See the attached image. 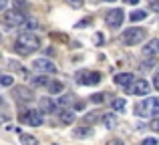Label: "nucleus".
<instances>
[{
	"mask_svg": "<svg viewBox=\"0 0 159 145\" xmlns=\"http://www.w3.org/2000/svg\"><path fill=\"white\" fill-rule=\"evenodd\" d=\"M57 103H58V107H69L70 103H73V95H70V93H65L62 97H58Z\"/></svg>",
	"mask_w": 159,
	"mask_h": 145,
	"instance_id": "22",
	"label": "nucleus"
},
{
	"mask_svg": "<svg viewBox=\"0 0 159 145\" xmlns=\"http://www.w3.org/2000/svg\"><path fill=\"white\" fill-rule=\"evenodd\" d=\"M20 26H22V30L24 32H26V30H34V28H36V20H32V18H24V22L22 24H20Z\"/></svg>",
	"mask_w": 159,
	"mask_h": 145,
	"instance_id": "23",
	"label": "nucleus"
},
{
	"mask_svg": "<svg viewBox=\"0 0 159 145\" xmlns=\"http://www.w3.org/2000/svg\"><path fill=\"white\" fill-rule=\"evenodd\" d=\"M125 2H129V4H137L139 0H125Z\"/></svg>",
	"mask_w": 159,
	"mask_h": 145,
	"instance_id": "35",
	"label": "nucleus"
},
{
	"mask_svg": "<svg viewBox=\"0 0 159 145\" xmlns=\"http://www.w3.org/2000/svg\"><path fill=\"white\" fill-rule=\"evenodd\" d=\"M75 109H77V111H83V109H85V103H83V101H79L77 105H75Z\"/></svg>",
	"mask_w": 159,
	"mask_h": 145,
	"instance_id": "33",
	"label": "nucleus"
},
{
	"mask_svg": "<svg viewBox=\"0 0 159 145\" xmlns=\"http://www.w3.org/2000/svg\"><path fill=\"white\" fill-rule=\"evenodd\" d=\"M47 89H48L51 95H61L62 91H65V83H62V81H48Z\"/></svg>",
	"mask_w": 159,
	"mask_h": 145,
	"instance_id": "14",
	"label": "nucleus"
},
{
	"mask_svg": "<svg viewBox=\"0 0 159 145\" xmlns=\"http://www.w3.org/2000/svg\"><path fill=\"white\" fill-rule=\"evenodd\" d=\"M14 97L22 103H30L34 99V93H32L28 87H14Z\"/></svg>",
	"mask_w": 159,
	"mask_h": 145,
	"instance_id": "10",
	"label": "nucleus"
},
{
	"mask_svg": "<svg viewBox=\"0 0 159 145\" xmlns=\"http://www.w3.org/2000/svg\"><path fill=\"white\" fill-rule=\"evenodd\" d=\"M20 143H22V145H39V139H36L34 135L20 133Z\"/></svg>",
	"mask_w": 159,
	"mask_h": 145,
	"instance_id": "19",
	"label": "nucleus"
},
{
	"mask_svg": "<svg viewBox=\"0 0 159 145\" xmlns=\"http://www.w3.org/2000/svg\"><path fill=\"white\" fill-rule=\"evenodd\" d=\"M133 79H135V77H133V73H119V75H115V83L119 87H127Z\"/></svg>",
	"mask_w": 159,
	"mask_h": 145,
	"instance_id": "13",
	"label": "nucleus"
},
{
	"mask_svg": "<svg viewBox=\"0 0 159 145\" xmlns=\"http://www.w3.org/2000/svg\"><path fill=\"white\" fill-rule=\"evenodd\" d=\"M48 81H51V79H48L47 75H39V77L32 79V85H36V87H47Z\"/></svg>",
	"mask_w": 159,
	"mask_h": 145,
	"instance_id": "21",
	"label": "nucleus"
},
{
	"mask_svg": "<svg viewBox=\"0 0 159 145\" xmlns=\"http://www.w3.org/2000/svg\"><path fill=\"white\" fill-rule=\"evenodd\" d=\"M101 121H103V125L107 127V129H115L117 127V117H115V113H105L101 117Z\"/></svg>",
	"mask_w": 159,
	"mask_h": 145,
	"instance_id": "16",
	"label": "nucleus"
},
{
	"mask_svg": "<svg viewBox=\"0 0 159 145\" xmlns=\"http://www.w3.org/2000/svg\"><path fill=\"white\" fill-rule=\"evenodd\" d=\"M123 20H125V12L121 10V8H113V10L107 14L105 22H107L109 28H119L121 24H123Z\"/></svg>",
	"mask_w": 159,
	"mask_h": 145,
	"instance_id": "8",
	"label": "nucleus"
},
{
	"mask_svg": "<svg viewBox=\"0 0 159 145\" xmlns=\"http://www.w3.org/2000/svg\"><path fill=\"white\" fill-rule=\"evenodd\" d=\"M54 107H57V105H54V101H52V99H48V97H43V99H40V113H54Z\"/></svg>",
	"mask_w": 159,
	"mask_h": 145,
	"instance_id": "12",
	"label": "nucleus"
},
{
	"mask_svg": "<svg viewBox=\"0 0 159 145\" xmlns=\"http://www.w3.org/2000/svg\"><path fill=\"white\" fill-rule=\"evenodd\" d=\"M91 101H93V103H97V105H101V103L105 101V95H103V93H95L93 97H91Z\"/></svg>",
	"mask_w": 159,
	"mask_h": 145,
	"instance_id": "26",
	"label": "nucleus"
},
{
	"mask_svg": "<svg viewBox=\"0 0 159 145\" xmlns=\"http://www.w3.org/2000/svg\"><path fill=\"white\" fill-rule=\"evenodd\" d=\"M20 121L28 123V125H32V127H40V125H43V113L36 111V109L22 111V113H20Z\"/></svg>",
	"mask_w": 159,
	"mask_h": 145,
	"instance_id": "6",
	"label": "nucleus"
},
{
	"mask_svg": "<svg viewBox=\"0 0 159 145\" xmlns=\"http://www.w3.org/2000/svg\"><path fill=\"white\" fill-rule=\"evenodd\" d=\"M32 69L34 71H39V73H43V75H47V73H57V65L52 63V61H48V59H36L34 63H32Z\"/></svg>",
	"mask_w": 159,
	"mask_h": 145,
	"instance_id": "9",
	"label": "nucleus"
},
{
	"mask_svg": "<svg viewBox=\"0 0 159 145\" xmlns=\"http://www.w3.org/2000/svg\"><path fill=\"white\" fill-rule=\"evenodd\" d=\"M125 91H127L129 95H147L149 91H151V85H149L145 79H139V81L133 79V81L125 87Z\"/></svg>",
	"mask_w": 159,
	"mask_h": 145,
	"instance_id": "5",
	"label": "nucleus"
},
{
	"mask_svg": "<svg viewBox=\"0 0 159 145\" xmlns=\"http://www.w3.org/2000/svg\"><path fill=\"white\" fill-rule=\"evenodd\" d=\"M4 6H6V0H0V10H2Z\"/></svg>",
	"mask_w": 159,
	"mask_h": 145,
	"instance_id": "34",
	"label": "nucleus"
},
{
	"mask_svg": "<svg viewBox=\"0 0 159 145\" xmlns=\"http://www.w3.org/2000/svg\"><path fill=\"white\" fill-rule=\"evenodd\" d=\"M111 107H113V111H117V113H123L125 107H127V101H125L123 97H117V99L111 101Z\"/></svg>",
	"mask_w": 159,
	"mask_h": 145,
	"instance_id": "18",
	"label": "nucleus"
},
{
	"mask_svg": "<svg viewBox=\"0 0 159 145\" xmlns=\"http://www.w3.org/2000/svg\"><path fill=\"white\" fill-rule=\"evenodd\" d=\"M75 137H77V139H87V137H93V127H87V125L77 127V129H75Z\"/></svg>",
	"mask_w": 159,
	"mask_h": 145,
	"instance_id": "15",
	"label": "nucleus"
},
{
	"mask_svg": "<svg viewBox=\"0 0 159 145\" xmlns=\"http://www.w3.org/2000/svg\"><path fill=\"white\" fill-rule=\"evenodd\" d=\"M99 119H101V115H99V113H89V115H85V121H87V123H97Z\"/></svg>",
	"mask_w": 159,
	"mask_h": 145,
	"instance_id": "25",
	"label": "nucleus"
},
{
	"mask_svg": "<svg viewBox=\"0 0 159 145\" xmlns=\"http://www.w3.org/2000/svg\"><path fill=\"white\" fill-rule=\"evenodd\" d=\"M107 2H113V0H107Z\"/></svg>",
	"mask_w": 159,
	"mask_h": 145,
	"instance_id": "37",
	"label": "nucleus"
},
{
	"mask_svg": "<svg viewBox=\"0 0 159 145\" xmlns=\"http://www.w3.org/2000/svg\"><path fill=\"white\" fill-rule=\"evenodd\" d=\"M137 115L139 117H157L159 115V99L147 97L143 103H139L137 105Z\"/></svg>",
	"mask_w": 159,
	"mask_h": 145,
	"instance_id": "2",
	"label": "nucleus"
},
{
	"mask_svg": "<svg viewBox=\"0 0 159 145\" xmlns=\"http://www.w3.org/2000/svg\"><path fill=\"white\" fill-rule=\"evenodd\" d=\"M77 81L81 83V85H99V83H101V73H97V71H79Z\"/></svg>",
	"mask_w": 159,
	"mask_h": 145,
	"instance_id": "7",
	"label": "nucleus"
},
{
	"mask_svg": "<svg viewBox=\"0 0 159 145\" xmlns=\"http://www.w3.org/2000/svg\"><path fill=\"white\" fill-rule=\"evenodd\" d=\"M141 145H159V141L155 137H147V139H143V141H141Z\"/></svg>",
	"mask_w": 159,
	"mask_h": 145,
	"instance_id": "28",
	"label": "nucleus"
},
{
	"mask_svg": "<svg viewBox=\"0 0 159 145\" xmlns=\"http://www.w3.org/2000/svg\"><path fill=\"white\" fill-rule=\"evenodd\" d=\"M0 103H2V99H0Z\"/></svg>",
	"mask_w": 159,
	"mask_h": 145,
	"instance_id": "38",
	"label": "nucleus"
},
{
	"mask_svg": "<svg viewBox=\"0 0 159 145\" xmlns=\"http://www.w3.org/2000/svg\"><path fill=\"white\" fill-rule=\"evenodd\" d=\"M151 10L159 14V0H151Z\"/></svg>",
	"mask_w": 159,
	"mask_h": 145,
	"instance_id": "32",
	"label": "nucleus"
},
{
	"mask_svg": "<svg viewBox=\"0 0 159 145\" xmlns=\"http://www.w3.org/2000/svg\"><path fill=\"white\" fill-rule=\"evenodd\" d=\"M145 36H147V30L141 26H133V28H127V30L123 32V43L127 44V47H135V44H139L141 40H145Z\"/></svg>",
	"mask_w": 159,
	"mask_h": 145,
	"instance_id": "3",
	"label": "nucleus"
},
{
	"mask_svg": "<svg viewBox=\"0 0 159 145\" xmlns=\"http://www.w3.org/2000/svg\"><path fill=\"white\" fill-rule=\"evenodd\" d=\"M149 127H151L153 131H157V133H159V117H155V119H153V121H151V125H149Z\"/></svg>",
	"mask_w": 159,
	"mask_h": 145,
	"instance_id": "29",
	"label": "nucleus"
},
{
	"mask_svg": "<svg viewBox=\"0 0 159 145\" xmlns=\"http://www.w3.org/2000/svg\"><path fill=\"white\" fill-rule=\"evenodd\" d=\"M153 87L159 91V71H155V75H153Z\"/></svg>",
	"mask_w": 159,
	"mask_h": 145,
	"instance_id": "31",
	"label": "nucleus"
},
{
	"mask_svg": "<svg viewBox=\"0 0 159 145\" xmlns=\"http://www.w3.org/2000/svg\"><path fill=\"white\" fill-rule=\"evenodd\" d=\"M0 59H2V55H0Z\"/></svg>",
	"mask_w": 159,
	"mask_h": 145,
	"instance_id": "39",
	"label": "nucleus"
},
{
	"mask_svg": "<svg viewBox=\"0 0 159 145\" xmlns=\"http://www.w3.org/2000/svg\"><path fill=\"white\" fill-rule=\"evenodd\" d=\"M24 18H26L24 12L12 8V10H8L6 14L2 16V22H4V26H8V28H16V26H20V24L24 22Z\"/></svg>",
	"mask_w": 159,
	"mask_h": 145,
	"instance_id": "4",
	"label": "nucleus"
},
{
	"mask_svg": "<svg viewBox=\"0 0 159 145\" xmlns=\"http://www.w3.org/2000/svg\"><path fill=\"white\" fill-rule=\"evenodd\" d=\"M147 18V12L145 10H133L131 14H129V20L131 22H139V20H145Z\"/></svg>",
	"mask_w": 159,
	"mask_h": 145,
	"instance_id": "20",
	"label": "nucleus"
},
{
	"mask_svg": "<svg viewBox=\"0 0 159 145\" xmlns=\"http://www.w3.org/2000/svg\"><path fill=\"white\" fill-rule=\"evenodd\" d=\"M66 4L73 6V8H81L83 4H85V0H66Z\"/></svg>",
	"mask_w": 159,
	"mask_h": 145,
	"instance_id": "27",
	"label": "nucleus"
},
{
	"mask_svg": "<svg viewBox=\"0 0 159 145\" xmlns=\"http://www.w3.org/2000/svg\"><path fill=\"white\" fill-rule=\"evenodd\" d=\"M12 83H14V77H10V75H0V85L2 87H12Z\"/></svg>",
	"mask_w": 159,
	"mask_h": 145,
	"instance_id": "24",
	"label": "nucleus"
},
{
	"mask_svg": "<svg viewBox=\"0 0 159 145\" xmlns=\"http://www.w3.org/2000/svg\"><path fill=\"white\" fill-rule=\"evenodd\" d=\"M105 145H125V143H123V139H109Z\"/></svg>",
	"mask_w": 159,
	"mask_h": 145,
	"instance_id": "30",
	"label": "nucleus"
},
{
	"mask_svg": "<svg viewBox=\"0 0 159 145\" xmlns=\"http://www.w3.org/2000/svg\"><path fill=\"white\" fill-rule=\"evenodd\" d=\"M75 117H77V115H75L73 111L65 109V107H62V109H61V113H58V119H61V123H62V125H70V123L75 121Z\"/></svg>",
	"mask_w": 159,
	"mask_h": 145,
	"instance_id": "11",
	"label": "nucleus"
},
{
	"mask_svg": "<svg viewBox=\"0 0 159 145\" xmlns=\"http://www.w3.org/2000/svg\"><path fill=\"white\" fill-rule=\"evenodd\" d=\"M143 52H145V55H157V52H159V39L149 40L147 47L143 48Z\"/></svg>",
	"mask_w": 159,
	"mask_h": 145,
	"instance_id": "17",
	"label": "nucleus"
},
{
	"mask_svg": "<svg viewBox=\"0 0 159 145\" xmlns=\"http://www.w3.org/2000/svg\"><path fill=\"white\" fill-rule=\"evenodd\" d=\"M39 48H40V39L32 30L20 32V34L16 36V40H14V51L18 52L20 57H28L34 51H39Z\"/></svg>",
	"mask_w": 159,
	"mask_h": 145,
	"instance_id": "1",
	"label": "nucleus"
},
{
	"mask_svg": "<svg viewBox=\"0 0 159 145\" xmlns=\"http://www.w3.org/2000/svg\"><path fill=\"white\" fill-rule=\"evenodd\" d=\"M0 121H2V115H0Z\"/></svg>",
	"mask_w": 159,
	"mask_h": 145,
	"instance_id": "36",
	"label": "nucleus"
}]
</instances>
